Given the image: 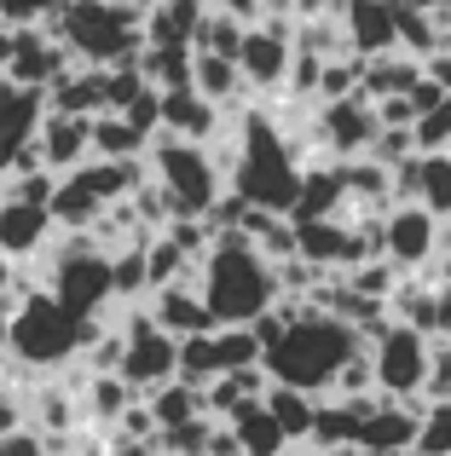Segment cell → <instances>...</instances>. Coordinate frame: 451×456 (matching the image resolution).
Masks as SVG:
<instances>
[{
	"label": "cell",
	"mask_w": 451,
	"mask_h": 456,
	"mask_svg": "<svg viewBox=\"0 0 451 456\" xmlns=\"http://www.w3.org/2000/svg\"><path fill=\"white\" fill-rule=\"evenodd\" d=\"M272 295H278V278L272 266L243 243V237H226L215 243V260H209V283H203V301H209V318L215 323H232L243 330L249 318H266Z\"/></svg>",
	"instance_id": "6da1fadb"
},
{
	"label": "cell",
	"mask_w": 451,
	"mask_h": 456,
	"mask_svg": "<svg viewBox=\"0 0 451 456\" xmlns=\"http://www.w3.org/2000/svg\"><path fill=\"white\" fill-rule=\"evenodd\" d=\"M353 364V335L341 318H295L272 341V376L278 387L307 393L313 381H336Z\"/></svg>",
	"instance_id": "7a4b0ae2"
},
{
	"label": "cell",
	"mask_w": 451,
	"mask_h": 456,
	"mask_svg": "<svg viewBox=\"0 0 451 456\" xmlns=\"http://www.w3.org/2000/svg\"><path fill=\"white\" fill-rule=\"evenodd\" d=\"M53 23L64 29V41L76 46L81 58H93L99 69L116 64V58H134V46L145 41L134 0H70Z\"/></svg>",
	"instance_id": "3957f363"
},
{
	"label": "cell",
	"mask_w": 451,
	"mask_h": 456,
	"mask_svg": "<svg viewBox=\"0 0 451 456\" xmlns=\"http://www.w3.org/2000/svg\"><path fill=\"white\" fill-rule=\"evenodd\" d=\"M237 191H243L249 202H272V208H290V202L301 197V174L290 167L278 134H266V127L249 134V162L237 167Z\"/></svg>",
	"instance_id": "277c9868"
},
{
	"label": "cell",
	"mask_w": 451,
	"mask_h": 456,
	"mask_svg": "<svg viewBox=\"0 0 451 456\" xmlns=\"http://www.w3.org/2000/svg\"><path fill=\"white\" fill-rule=\"evenodd\" d=\"M12 346H18L23 358H41V364H53V358H64L70 346L81 341V323L70 318L58 301H29L12 318V335H6Z\"/></svg>",
	"instance_id": "5b68a950"
},
{
	"label": "cell",
	"mask_w": 451,
	"mask_h": 456,
	"mask_svg": "<svg viewBox=\"0 0 451 456\" xmlns=\"http://www.w3.org/2000/svg\"><path fill=\"white\" fill-rule=\"evenodd\" d=\"M157 167H162V185H168V197L180 202V208H209V197H215V167H209V156L197 151L192 139H162Z\"/></svg>",
	"instance_id": "8992f818"
},
{
	"label": "cell",
	"mask_w": 451,
	"mask_h": 456,
	"mask_svg": "<svg viewBox=\"0 0 451 456\" xmlns=\"http://www.w3.org/2000/svg\"><path fill=\"white\" fill-rule=\"evenodd\" d=\"M174 370H180V346H174V335H162L151 318H134V330H127V353H122V381H127V387H162Z\"/></svg>",
	"instance_id": "52a82bcc"
},
{
	"label": "cell",
	"mask_w": 451,
	"mask_h": 456,
	"mask_svg": "<svg viewBox=\"0 0 451 456\" xmlns=\"http://www.w3.org/2000/svg\"><path fill=\"white\" fill-rule=\"evenodd\" d=\"M371 370L388 393H411V387L429 381V346H422V335L411 330V323H394V330H382V341H376Z\"/></svg>",
	"instance_id": "ba28073f"
},
{
	"label": "cell",
	"mask_w": 451,
	"mask_h": 456,
	"mask_svg": "<svg viewBox=\"0 0 451 456\" xmlns=\"http://www.w3.org/2000/svg\"><path fill=\"white\" fill-rule=\"evenodd\" d=\"M104 295H111V266H104V260L76 255L64 272H58V295H53V301L81 323V318H87V306H99Z\"/></svg>",
	"instance_id": "9c48e42d"
},
{
	"label": "cell",
	"mask_w": 451,
	"mask_h": 456,
	"mask_svg": "<svg viewBox=\"0 0 451 456\" xmlns=\"http://www.w3.org/2000/svg\"><path fill=\"white\" fill-rule=\"evenodd\" d=\"M35 122H41V99L6 81L0 87V167L35 145Z\"/></svg>",
	"instance_id": "30bf717a"
},
{
	"label": "cell",
	"mask_w": 451,
	"mask_h": 456,
	"mask_svg": "<svg viewBox=\"0 0 451 456\" xmlns=\"http://www.w3.org/2000/svg\"><path fill=\"white\" fill-rule=\"evenodd\" d=\"M348 35L359 53H388L399 41V12L394 0H348Z\"/></svg>",
	"instance_id": "8fae6325"
},
{
	"label": "cell",
	"mask_w": 451,
	"mask_h": 456,
	"mask_svg": "<svg viewBox=\"0 0 451 456\" xmlns=\"http://www.w3.org/2000/svg\"><path fill=\"white\" fill-rule=\"evenodd\" d=\"M283 64H290V35H283V29H249V35H243L237 69H243L255 87H272V81H283Z\"/></svg>",
	"instance_id": "7c38bea8"
},
{
	"label": "cell",
	"mask_w": 451,
	"mask_h": 456,
	"mask_svg": "<svg viewBox=\"0 0 451 456\" xmlns=\"http://www.w3.org/2000/svg\"><path fill=\"white\" fill-rule=\"evenodd\" d=\"M382 248L394 260H429V248H434V220H429V208H411V202H399L394 214H388V225H382Z\"/></svg>",
	"instance_id": "4fadbf2b"
},
{
	"label": "cell",
	"mask_w": 451,
	"mask_h": 456,
	"mask_svg": "<svg viewBox=\"0 0 451 456\" xmlns=\"http://www.w3.org/2000/svg\"><path fill=\"white\" fill-rule=\"evenodd\" d=\"M46 225H53V214H46V208L6 197V202H0V255L12 260V255H29V248H41Z\"/></svg>",
	"instance_id": "5bb4252c"
},
{
	"label": "cell",
	"mask_w": 451,
	"mask_h": 456,
	"mask_svg": "<svg viewBox=\"0 0 451 456\" xmlns=\"http://www.w3.org/2000/svg\"><path fill=\"white\" fill-rule=\"evenodd\" d=\"M41 134L46 139H35L41 167H76L81 151H87V122H81V116H46Z\"/></svg>",
	"instance_id": "9a60e30c"
},
{
	"label": "cell",
	"mask_w": 451,
	"mask_h": 456,
	"mask_svg": "<svg viewBox=\"0 0 451 456\" xmlns=\"http://www.w3.org/2000/svg\"><path fill=\"white\" fill-rule=\"evenodd\" d=\"M324 127H330V139H336L341 151H371V134H376V116H371V99H353V104H330L324 110Z\"/></svg>",
	"instance_id": "2e32d148"
},
{
	"label": "cell",
	"mask_w": 451,
	"mask_h": 456,
	"mask_svg": "<svg viewBox=\"0 0 451 456\" xmlns=\"http://www.w3.org/2000/svg\"><path fill=\"white\" fill-rule=\"evenodd\" d=\"M162 122L168 127H180V139H203L209 127H215V110H209V99L203 93H192V87H180V93H162Z\"/></svg>",
	"instance_id": "e0dca14e"
},
{
	"label": "cell",
	"mask_w": 451,
	"mask_h": 456,
	"mask_svg": "<svg viewBox=\"0 0 451 456\" xmlns=\"http://www.w3.org/2000/svg\"><path fill=\"white\" fill-rule=\"evenodd\" d=\"M266 416L283 428V439H301V434H313V422H318V411H307V393H295V387H266Z\"/></svg>",
	"instance_id": "ac0fdd59"
},
{
	"label": "cell",
	"mask_w": 451,
	"mask_h": 456,
	"mask_svg": "<svg viewBox=\"0 0 451 456\" xmlns=\"http://www.w3.org/2000/svg\"><path fill=\"white\" fill-rule=\"evenodd\" d=\"M417 197L429 214H451V156H422L417 162Z\"/></svg>",
	"instance_id": "d6986e66"
},
{
	"label": "cell",
	"mask_w": 451,
	"mask_h": 456,
	"mask_svg": "<svg viewBox=\"0 0 451 456\" xmlns=\"http://www.w3.org/2000/svg\"><path fill=\"white\" fill-rule=\"evenodd\" d=\"M232 81H237V64H232V58H209V53H197V87H192V93H203L209 104H220L226 93H232Z\"/></svg>",
	"instance_id": "ffe728a7"
},
{
	"label": "cell",
	"mask_w": 451,
	"mask_h": 456,
	"mask_svg": "<svg viewBox=\"0 0 451 456\" xmlns=\"http://www.w3.org/2000/svg\"><path fill=\"white\" fill-rule=\"evenodd\" d=\"M451 451V404H434L417 428V456H446Z\"/></svg>",
	"instance_id": "44dd1931"
},
{
	"label": "cell",
	"mask_w": 451,
	"mask_h": 456,
	"mask_svg": "<svg viewBox=\"0 0 451 456\" xmlns=\"http://www.w3.org/2000/svg\"><path fill=\"white\" fill-rule=\"evenodd\" d=\"M417 145H422V151H434V156L451 145V93H446V99L417 122Z\"/></svg>",
	"instance_id": "7402d4cb"
},
{
	"label": "cell",
	"mask_w": 451,
	"mask_h": 456,
	"mask_svg": "<svg viewBox=\"0 0 451 456\" xmlns=\"http://www.w3.org/2000/svg\"><path fill=\"white\" fill-rule=\"evenodd\" d=\"M70 0H0V18L12 23V29H23V23H35V18H58Z\"/></svg>",
	"instance_id": "603a6c76"
},
{
	"label": "cell",
	"mask_w": 451,
	"mask_h": 456,
	"mask_svg": "<svg viewBox=\"0 0 451 456\" xmlns=\"http://www.w3.org/2000/svg\"><path fill=\"white\" fill-rule=\"evenodd\" d=\"M266 6H272V0H220V12H226V18H237V23H255Z\"/></svg>",
	"instance_id": "cb8c5ba5"
},
{
	"label": "cell",
	"mask_w": 451,
	"mask_h": 456,
	"mask_svg": "<svg viewBox=\"0 0 451 456\" xmlns=\"http://www.w3.org/2000/svg\"><path fill=\"white\" fill-rule=\"evenodd\" d=\"M12 428H18V404L0 399V434H12Z\"/></svg>",
	"instance_id": "d4e9b609"
},
{
	"label": "cell",
	"mask_w": 451,
	"mask_h": 456,
	"mask_svg": "<svg viewBox=\"0 0 451 456\" xmlns=\"http://www.w3.org/2000/svg\"><path fill=\"white\" fill-rule=\"evenodd\" d=\"M0 456H41V451H35L29 439H18V445H0Z\"/></svg>",
	"instance_id": "484cf974"
},
{
	"label": "cell",
	"mask_w": 451,
	"mask_h": 456,
	"mask_svg": "<svg viewBox=\"0 0 451 456\" xmlns=\"http://www.w3.org/2000/svg\"><path fill=\"white\" fill-rule=\"evenodd\" d=\"M434 76H440V81H451V53H446V58H434Z\"/></svg>",
	"instance_id": "4316f807"
},
{
	"label": "cell",
	"mask_w": 451,
	"mask_h": 456,
	"mask_svg": "<svg viewBox=\"0 0 451 456\" xmlns=\"http://www.w3.org/2000/svg\"><path fill=\"white\" fill-rule=\"evenodd\" d=\"M6 278H12V260L0 255V295H6Z\"/></svg>",
	"instance_id": "83f0119b"
},
{
	"label": "cell",
	"mask_w": 451,
	"mask_h": 456,
	"mask_svg": "<svg viewBox=\"0 0 451 456\" xmlns=\"http://www.w3.org/2000/svg\"><path fill=\"white\" fill-rule=\"evenodd\" d=\"M446 248H451V232H446Z\"/></svg>",
	"instance_id": "f1b7e54d"
}]
</instances>
